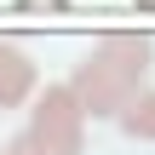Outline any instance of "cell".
<instances>
[{
    "instance_id": "6da1fadb",
    "label": "cell",
    "mask_w": 155,
    "mask_h": 155,
    "mask_svg": "<svg viewBox=\"0 0 155 155\" xmlns=\"http://www.w3.org/2000/svg\"><path fill=\"white\" fill-rule=\"evenodd\" d=\"M23 144H29V155H81L86 150V109H81V98H75L69 81L46 86L35 98Z\"/></svg>"
},
{
    "instance_id": "ba28073f",
    "label": "cell",
    "mask_w": 155,
    "mask_h": 155,
    "mask_svg": "<svg viewBox=\"0 0 155 155\" xmlns=\"http://www.w3.org/2000/svg\"><path fill=\"white\" fill-rule=\"evenodd\" d=\"M132 6H138V12H155V0H132Z\"/></svg>"
},
{
    "instance_id": "5b68a950",
    "label": "cell",
    "mask_w": 155,
    "mask_h": 155,
    "mask_svg": "<svg viewBox=\"0 0 155 155\" xmlns=\"http://www.w3.org/2000/svg\"><path fill=\"white\" fill-rule=\"evenodd\" d=\"M115 121H121V132H127V138H144V144H155V92L144 86V92H138V98H132V104H127Z\"/></svg>"
},
{
    "instance_id": "8992f818",
    "label": "cell",
    "mask_w": 155,
    "mask_h": 155,
    "mask_svg": "<svg viewBox=\"0 0 155 155\" xmlns=\"http://www.w3.org/2000/svg\"><path fill=\"white\" fill-rule=\"evenodd\" d=\"M23 12H69V0H17Z\"/></svg>"
},
{
    "instance_id": "277c9868",
    "label": "cell",
    "mask_w": 155,
    "mask_h": 155,
    "mask_svg": "<svg viewBox=\"0 0 155 155\" xmlns=\"http://www.w3.org/2000/svg\"><path fill=\"white\" fill-rule=\"evenodd\" d=\"M98 52H104L115 69H127L132 81H150V63H155V40H150V35L115 29V35H104V40H98Z\"/></svg>"
},
{
    "instance_id": "52a82bcc",
    "label": "cell",
    "mask_w": 155,
    "mask_h": 155,
    "mask_svg": "<svg viewBox=\"0 0 155 155\" xmlns=\"http://www.w3.org/2000/svg\"><path fill=\"white\" fill-rule=\"evenodd\" d=\"M0 155H29V144H23V132H17L12 144H0Z\"/></svg>"
},
{
    "instance_id": "3957f363",
    "label": "cell",
    "mask_w": 155,
    "mask_h": 155,
    "mask_svg": "<svg viewBox=\"0 0 155 155\" xmlns=\"http://www.w3.org/2000/svg\"><path fill=\"white\" fill-rule=\"evenodd\" d=\"M35 98V58L17 40H0V109H17Z\"/></svg>"
},
{
    "instance_id": "7a4b0ae2",
    "label": "cell",
    "mask_w": 155,
    "mask_h": 155,
    "mask_svg": "<svg viewBox=\"0 0 155 155\" xmlns=\"http://www.w3.org/2000/svg\"><path fill=\"white\" fill-rule=\"evenodd\" d=\"M69 86H75V98H81V109H86L92 121H115V115H121V109L144 92V81H132L127 69H115L98 46H92V52L69 69Z\"/></svg>"
}]
</instances>
